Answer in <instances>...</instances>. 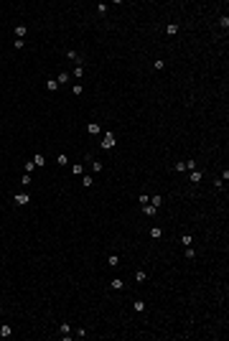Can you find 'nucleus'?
Listing matches in <instances>:
<instances>
[{"mask_svg": "<svg viewBox=\"0 0 229 341\" xmlns=\"http://www.w3.org/2000/svg\"><path fill=\"white\" fill-rule=\"evenodd\" d=\"M28 201H31V194H26V191L15 194V204H18V206H23V204H28Z\"/></svg>", "mask_w": 229, "mask_h": 341, "instance_id": "1", "label": "nucleus"}, {"mask_svg": "<svg viewBox=\"0 0 229 341\" xmlns=\"http://www.w3.org/2000/svg\"><path fill=\"white\" fill-rule=\"evenodd\" d=\"M114 145V135H112V132H104V138H102V148L107 150V148H112Z\"/></svg>", "mask_w": 229, "mask_h": 341, "instance_id": "2", "label": "nucleus"}, {"mask_svg": "<svg viewBox=\"0 0 229 341\" xmlns=\"http://www.w3.org/2000/svg\"><path fill=\"white\" fill-rule=\"evenodd\" d=\"M143 214H145V216H155V214H158V209H155L153 204H143Z\"/></svg>", "mask_w": 229, "mask_h": 341, "instance_id": "3", "label": "nucleus"}, {"mask_svg": "<svg viewBox=\"0 0 229 341\" xmlns=\"http://www.w3.org/2000/svg\"><path fill=\"white\" fill-rule=\"evenodd\" d=\"M87 132H89V135H99V132H102V127H99L97 122H89V125H87Z\"/></svg>", "mask_w": 229, "mask_h": 341, "instance_id": "4", "label": "nucleus"}, {"mask_svg": "<svg viewBox=\"0 0 229 341\" xmlns=\"http://www.w3.org/2000/svg\"><path fill=\"white\" fill-rule=\"evenodd\" d=\"M109 285H112V290H122V288H125V282H122L120 277H114V280L109 282Z\"/></svg>", "mask_w": 229, "mask_h": 341, "instance_id": "5", "label": "nucleus"}, {"mask_svg": "<svg viewBox=\"0 0 229 341\" xmlns=\"http://www.w3.org/2000/svg\"><path fill=\"white\" fill-rule=\"evenodd\" d=\"M165 33H168V36H176V33H178V26H176V23H168V26H165Z\"/></svg>", "mask_w": 229, "mask_h": 341, "instance_id": "6", "label": "nucleus"}, {"mask_svg": "<svg viewBox=\"0 0 229 341\" xmlns=\"http://www.w3.org/2000/svg\"><path fill=\"white\" fill-rule=\"evenodd\" d=\"M8 336H13L10 326H0V338H8Z\"/></svg>", "mask_w": 229, "mask_h": 341, "instance_id": "7", "label": "nucleus"}, {"mask_svg": "<svg viewBox=\"0 0 229 341\" xmlns=\"http://www.w3.org/2000/svg\"><path fill=\"white\" fill-rule=\"evenodd\" d=\"M46 89H48V92H56V89H59V82H56V79H48V82H46Z\"/></svg>", "mask_w": 229, "mask_h": 341, "instance_id": "8", "label": "nucleus"}, {"mask_svg": "<svg viewBox=\"0 0 229 341\" xmlns=\"http://www.w3.org/2000/svg\"><path fill=\"white\" fill-rule=\"evenodd\" d=\"M56 82H59V87H61V84H66V82H69V74H66V71H61L59 77H56Z\"/></svg>", "mask_w": 229, "mask_h": 341, "instance_id": "9", "label": "nucleus"}, {"mask_svg": "<svg viewBox=\"0 0 229 341\" xmlns=\"http://www.w3.org/2000/svg\"><path fill=\"white\" fill-rule=\"evenodd\" d=\"M183 255H186L188 260H194V257H196V250H194V247H191V244H188V247L183 250Z\"/></svg>", "mask_w": 229, "mask_h": 341, "instance_id": "10", "label": "nucleus"}, {"mask_svg": "<svg viewBox=\"0 0 229 341\" xmlns=\"http://www.w3.org/2000/svg\"><path fill=\"white\" fill-rule=\"evenodd\" d=\"M201 181V170H191V183H199Z\"/></svg>", "mask_w": 229, "mask_h": 341, "instance_id": "11", "label": "nucleus"}, {"mask_svg": "<svg viewBox=\"0 0 229 341\" xmlns=\"http://www.w3.org/2000/svg\"><path fill=\"white\" fill-rule=\"evenodd\" d=\"M160 234H163V229H160V226H153V229H150V237H153V239H158Z\"/></svg>", "mask_w": 229, "mask_h": 341, "instance_id": "12", "label": "nucleus"}, {"mask_svg": "<svg viewBox=\"0 0 229 341\" xmlns=\"http://www.w3.org/2000/svg\"><path fill=\"white\" fill-rule=\"evenodd\" d=\"M26 31H28L26 26H15V36H18V38H23V36H26Z\"/></svg>", "mask_w": 229, "mask_h": 341, "instance_id": "13", "label": "nucleus"}, {"mask_svg": "<svg viewBox=\"0 0 229 341\" xmlns=\"http://www.w3.org/2000/svg\"><path fill=\"white\" fill-rule=\"evenodd\" d=\"M132 308H135L138 313H143V311H145V303H143V300H135V303H132Z\"/></svg>", "mask_w": 229, "mask_h": 341, "instance_id": "14", "label": "nucleus"}, {"mask_svg": "<svg viewBox=\"0 0 229 341\" xmlns=\"http://www.w3.org/2000/svg\"><path fill=\"white\" fill-rule=\"evenodd\" d=\"M117 262H120V257H117V255H109V257H107V265H109V267H114Z\"/></svg>", "mask_w": 229, "mask_h": 341, "instance_id": "15", "label": "nucleus"}, {"mask_svg": "<svg viewBox=\"0 0 229 341\" xmlns=\"http://www.w3.org/2000/svg\"><path fill=\"white\" fill-rule=\"evenodd\" d=\"M71 74H74V77H76V79H82V74H84V69H82V64H76V69H74Z\"/></svg>", "mask_w": 229, "mask_h": 341, "instance_id": "16", "label": "nucleus"}, {"mask_svg": "<svg viewBox=\"0 0 229 341\" xmlns=\"http://www.w3.org/2000/svg\"><path fill=\"white\" fill-rule=\"evenodd\" d=\"M21 186H31V173H23V176H21Z\"/></svg>", "mask_w": 229, "mask_h": 341, "instance_id": "17", "label": "nucleus"}, {"mask_svg": "<svg viewBox=\"0 0 229 341\" xmlns=\"http://www.w3.org/2000/svg\"><path fill=\"white\" fill-rule=\"evenodd\" d=\"M135 280H138V282H145V280H148V272H143V270L135 272Z\"/></svg>", "mask_w": 229, "mask_h": 341, "instance_id": "18", "label": "nucleus"}, {"mask_svg": "<svg viewBox=\"0 0 229 341\" xmlns=\"http://www.w3.org/2000/svg\"><path fill=\"white\" fill-rule=\"evenodd\" d=\"M33 163H36V165H41V168H43V165H46V158H43V155H36V158H33Z\"/></svg>", "mask_w": 229, "mask_h": 341, "instance_id": "19", "label": "nucleus"}, {"mask_svg": "<svg viewBox=\"0 0 229 341\" xmlns=\"http://www.w3.org/2000/svg\"><path fill=\"white\" fill-rule=\"evenodd\" d=\"M181 242H183V247H188V244L194 242V237H191V234H183V237H181Z\"/></svg>", "mask_w": 229, "mask_h": 341, "instance_id": "20", "label": "nucleus"}, {"mask_svg": "<svg viewBox=\"0 0 229 341\" xmlns=\"http://www.w3.org/2000/svg\"><path fill=\"white\" fill-rule=\"evenodd\" d=\"M82 183H84V186H87V188H89V186H92V183H94V178H92V176H82Z\"/></svg>", "mask_w": 229, "mask_h": 341, "instance_id": "21", "label": "nucleus"}, {"mask_svg": "<svg viewBox=\"0 0 229 341\" xmlns=\"http://www.w3.org/2000/svg\"><path fill=\"white\" fill-rule=\"evenodd\" d=\"M33 168H36V163H33V160H28V163L23 165V170H26V173H31V170H33Z\"/></svg>", "mask_w": 229, "mask_h": 341, "instance_id": "22", "label": "nucleus"}, {"mask_svg": "<svg viewBox=\"0 0 229 341\" xmlns=\"http://www.w3.org/2000/svg\"><path fill=\"white\" fill-rule=\"evenodd\" d=\"M71 94H76V97H79V94H82V84H74V87H71Z\"/></svg>", "mask_w": 229, "mask_h": 341, "instance_id": "23", "label": "nucleus"}, {"mask_svg": "<svg viewBox=\"0 0 229 341\" xmlns=\"http://www.w3.org/2000/svg\"><path fill=\"white\" fill-rule=\"evenodd\" d=\"M186 170H196V160H186Z\"/></svg>", "mask_w": 229, "mask_h": 341, "instance_id": "24", "label": "nucleus"}, {"mask_svg": "<svg viewBox=\"0 0 229 341\" xmlns=\"http://www.w3.org/2000/svg\"><path fill=\"white\" fill-rule=\"evenodd\" d=\"M56 163H59V165H66V163H69V160H66V155H64V153H61V155H59V158H56Z\"/></svg>", "mask_w": 229, "mask_h": 341, "instance_id": "25", "label": "nucleus"}, {"mask_svg": "<svg viewBox=\"0 0 229 341\" xmlns=\"http://www.w3.org/2000/svg\"><path fill=\"white\" fill-rule=\"evenodd\" d=\"M71 173L74 176H82V165H71Z\"/></svg>", "mask_w": 229, "mask_h": 341, "instance_id": "26", "label": "nucleus"}]
</instances>
